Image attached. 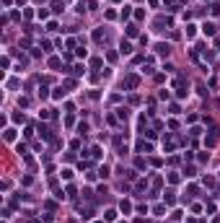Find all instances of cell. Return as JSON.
<instances>
[{
  "label": "cell",
  "mask_w": 220,
  "mask_h": 223,
  "mask_svg": "<svg viewBox=\"0 0 220 223\" xmlns=\"http://www.w3.org/2000/svg\"><path fill=\"white\" fill-rule=\"evenodd\" d=\"M65 96V88H55V99H62Z\"/></svg>",
  "instance_id": "obj_14"
},
{
  "label": "cell",
  "mask_w": 220,
  "mask_h": 223,
  "mask_svg": "<svg viewBox=\"0 0 220 223\" xmlns=\"http://www.w3.org/2000/svg\"><path fill=\"white\" fill-rule=\"evenodd\" d=\"M5 140H8V143L16 140V130H11V127H8V130H5Z\"/></svg>",
  "instance_id": "obj_6"
},
{
  "label": "cell",
  "mask_w": 220,
  "mask_h": 223,
  "mask_svg": "<svg viewBox=\"0 0 220 223\" xmlns=\"http://www.w3.org/2000/svg\"><path fill=\"white\" fill-rule=\"evenodd\" d=\"M137 150H145V153H148V150H153V145L150 143H137Z\"/></svg>",
  "instance_id": "obj_3"
},
{
  "label": "cell",
  "mask_w": 220,
  "mask_h": 223,
  "mask_svg": "<svg viewBox=\"0 0 220 223\" xmlns=\"http://www.w3.org/2000/svg\"><path fill=\"white\" fill-rule=\"evenodd\" d=\"M119 49H122V55H130V52H132V44H130V42H122Z\"/></svg>",
  "instance_id": "obj_1"
},
{
  "label": "cell",
  "mask_w": 220,
  "mask_h": 223,
  "mask_svg": "<svg viewBox=\"0 0 220 223\" xmlns=\"http://www.w3.org/2000/svg\"><path fill=\"white\" fill-rule=\"evenodd\" d=\"M156 49H158L161 55H168V44H163V42H158V44H156Z\"/></svg>",
  "instance_id": "obj_2"
},
{
  "label": "cell",
  "mask_w": 220,
  "mask_h": 223,
  "mask_svg": "<svg viewBox=\"0 0 220 223\" xmlns=\"http://www.w3.org/2000/svg\"><path fill=\"white\" fill-rule=\"evenodd\" d=\"M60 174H62V179H70V176H73V171H70V169H62Z\"/></svg>",
  "instance_id": "obj_10"
},
{
  "label": "cell",
  "mask_w": 220,
  "mask_h": 223,
  "mask_svg": "<svg viewBox=\"0 0 220 223\" xmlns=\"http://www.w3.org/2000/svg\"><path fill=\"white\" fill-rule=\"evenodd\" d=\"M127 34H130V37H135V34H137V26L130 24V26H127Z\"/></svg>",
  "instance_id": "obj_8"
},
{
  "label": "cell",
  "mask_w": 220,
  "mask_h": 223,
  "mask_svg": "<svg viewBox=\"0 0 220 223\" xmlns=\"http://www.w3.org/2000/svg\"><path fill=\"white\" fill-rule=\"evenodd\" d=\"M86 73V65H75V75H83Z\"/></svg>",
  "instance_id": "obj_13"
},
{
  "label": "cell",
  "mask_w": 220,
  "mask_h": 223,
  "mask_svg": "<svg viewBox=\"0 0 220 223\" xmlns=\"http://www.w3.org/2000/svg\"><path fill=\"white\" fill-rule=\"evenodd\" d=\"M202 29H205V34H207V37H212V34H215V26H212V24H205Z\"/></svg>",
  "instance_id": "obj_4"
},
{
  "label": "cell",
  "mask_w": 220,
  "mask_h": 223,
  "mask_svg": "<svg viewBox=\"0 0 220 223\" xmlns=\"http://www.w3.org/2000/svg\"><path fill=\"white\" fill-rule=\"evenodd\" d=\"M52 11H55V13L62 11V3H60V0H55V3H52Z\"/></svg>",
  "instance_id": "obj_7"
},
{
  "label": "cell",
  "mask_w": 220,
  "mask_h": 223,
  "mask_svg": "<svg viewBox=\"0 0 220 223\" xmlns=\"http://www.w3.org/2000/svg\"><path fill=\"white\" fill-rule=\"evenodd\" d=\"M130 210H132V205H130V203H124V200H122V213H130Z\"/></svg>",
  "instance_id": "obj_11"
},
{
  "label": "cell",
  "mask_w": 220,
  "mask_h": 223,
  "mask_svg": "<svg viewBox=\"0 0 220 223\" xmlns=\"http://www.w3.org/2000/svg\"><path fill=\"white\" fill-rule=\"evenodd\" d=\"M117 112H119V119H127V117H130V112H127V109H117Z\"/></svg>",
  "instance_id": "obj_9"
},
{
  "label": "cell",
  "mask_w": 220,
  "mask_h": 223,
  "mask_svg": "<svg viewBox=\"0 0 220 223\" xmlns=\"http://www.w3.org/2000/svg\"><path fill=\"white\" fill-rule=\"evenodd\" d=\"M31 223H39V221H31Z\"/></svg>",
  "instance_id": "obj_15"
},
{
  "label": "cell",
  "mask_w": 220,
  "mask_h": 223,
  "mask_svg": "<svg viewBox=\"0 0 220 223\" xmlns=\"http://www.w3.org/2000/svg\"><path fill=\"white\" fill-rule=\"evenodd\" d=\"M93 39H96V42H101V39H106V34L101 31V29H96V31H93Z\"/></svg>",
  "instance_id": "obj_5"
},
{
  "label": "cell",
  "mask_w": 220,
  "mask_h": 223,
  "mask_svg": "<svg viewBox=\"0 0 220 223\" xmlns=\"http://www.w3.org/2000/svg\"><path fill=\"white\" fill-rule=\"evenodd\" d=\"M104 218H106V221H114V218H117V213H114V210H106Z\"/></svg>",
  "instance_id": "obj_12"
}]
</instances>
